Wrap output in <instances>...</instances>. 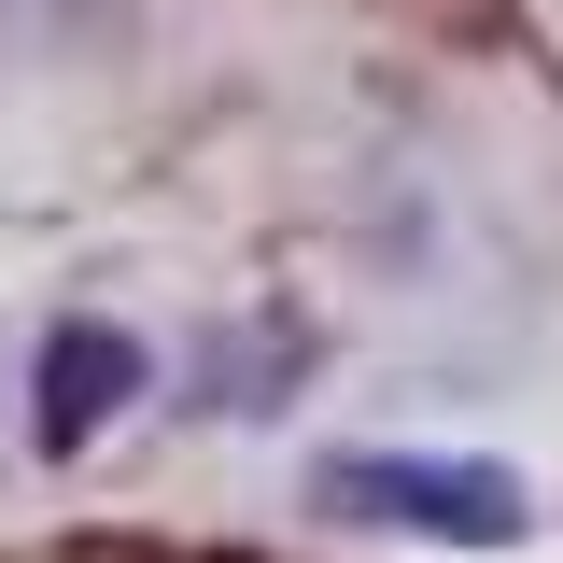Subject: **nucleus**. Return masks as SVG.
Wrapping results in <instances>:
<instances>
[{
    "mask_svg": "<svg viewBox=\"0 0 563 563\" xmlns=\"http://www.w3.org/2000/svg\"><path fill=\"white\" fill-rule=\"evenodd\" d=\"M128 395H141V339H113V324H57L43 339V451H85Z\"/></svg>",
    "mask_w": 563,
    "mask_h": 563,
    "instance_id": "nucleus-2",
    "label": "nucleus"
},
{
    "mask_svg": "<svg viewBox=\"0 0 563 563\" xmlns=\"http://www.w3.org/2000/svg\"><path fill=\"white\" fill-rule=\"evenodd\" d=\"M310 507L395 521V536H437V550H507V536H536L521 465H465V451H324Z\"/></svg>",
    "mask_w": 563,
    "mask_h": 563,
    "instance_id": "nucleus-1",
    "label": "nucleus"
}]
</instances>
